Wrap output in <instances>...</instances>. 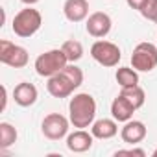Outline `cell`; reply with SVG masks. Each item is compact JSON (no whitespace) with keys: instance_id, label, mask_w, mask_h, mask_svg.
<instances>
[{"instance_id":"obj_1","label":"cell","mask_w":157,"mask_h":157,"mask_svg":"<svg viewBox=\"0 0 157 157\" xmlns=\"http://www.w3.org/2000/svg\"><path fill=\"white\" fill-rule=\"evenodd\" d=\"M82 83H83V70L76 65H67L61 72L48 78L46 91L54 98H68Z\"/></svg>"},{"instance_id":"obj_2","label":"cell","mask_w":157,"mask_h":157,"mask_svg":"<svg viewBox=\"0 0 157 157\" xmlns=\"http://www.w3.org/2000/svg\"><path fill=\"white\" fill-rule=\"evenodd\" d=\"M68 118L74 128H91L96 118V100L89 93H78L68 102Z\"/></svg>"},{"instance_id":"obj_3","label":"cell","mask_w":157,"mask_h":157,"mask_svg":"<svg viewBox=\"0 0 157 157\" xmlns=\"http://www.w3.org/2000/svg\"><path fill=\"white\" fill-rule=\"evenodd\" d=\"M67 65H68V59H67V56L61 48H52V50H46V52L39 54L35 63H33L35 72L41 78H46V80L50 76L61 72Z\"/></svg>"},{"instance_id":"obj_4","label":"cell","mask_w":157,"mask_h":157,"mask_svg":"<svg viewBox=\"0 0 157 157\" xmlns=\"http://www.w3.org/2000/svg\"><path fill=\"white\" fill-rule=\"evenodd\" d=\"M41 24H43V17L37 10H33L32 6L21 10L15 17H13V22H11V28H13V33L22 37V39H28L32 35H35L39 30H41Z\"/></svg>"},{"instance_id":"obj_5","label":"cell","mask_w":157,"mask_h":157,"mask_svg":"<svg viewBox=\"0 0 157 157\" xmlns=\"http://www.w3.org/2000/svg\"><path fill=\"white\" fill-rule=\"evenodd\" d=\"M91 57H93L98 65L111 68V67H117V65L120 63L122 52H120V48H118L115 43L98 39V41H94L93 46H91Z\"/></svg>"},{"instance_id":"obj_6","label":"cell","mask_w":157,"mask_h":157,"mask_svg":"<svg viewBox=\"0 0 157 157\" xmlns=\"http://www.w3.org/2000/svg\"><path fill=\"white\" fill-rule=\"evenodd\" d=\"M131 67L139 72H151L157 67V44L139 43L131 54Z\"/></svg>"},{"instance_id":"obj_7","label":"cell","mask_w":157,"mask_h":157,"mask_svg":"<svg viewBox=\"0 0 157 157\" xmlns=\"http://www.w3.org/2000/svg\"><path fill=\"white\" fill-rule=\"evenodd\" d=\"M0 61L11 68H24L30 61V54L24 46L2 39L0 41Z\"/></svg>"},{"instance_id":"obj_8","label":"cell","mask_w":157,"mask_h":157,"mask_svg":"<svg viewBox=\"0 0 157 157\" xmlns=\"http://www.w3.org/2000/svg\"><path fill=\"white\" fill-rule=\"evenodd\" d=\"M68 128H70V118L63 117L61 113H50L41 122V131L50 140H61L63 137H67Z\"/></svg>"},{"instance_id":"obj_9","label":"cell","mask_w":157,"mask_h":157,"mask_svg":"<svg viewBox=\"0 0 157 157\" xmlns=\"http://www.w3.org/2000/svg\"><path fill=\"white\" fill-rule=\"evenodd\" d=\"M111 26H113V21L107 13L104 11H94L87 17V22H85V28H87V33L94 39H102L105 37L109 32H111Z\"/></svg>"},{"instance_id":"obj_10","label":"cell","mask_w":157,"mask_h":157,"mask_svg":"<svg viewBox=\"0 0 157 157\" xmlns=\"http://www.w3.org/2000/svg\"><path fill=\"white\" fill-rule=\"evenodd\" d=\"M93 144H94V135L85 129L78 128L76 131L67 135V148L72 153H85L93 148Z\"/></svg>"},{"instance_id":"obj_11","label":"cell","mask_w":157,"mask_h":157,"mask_svg":"<svg viewBox=\"0 0 157 157\" xmlns=\"http://www.w3.org/2000/svg\"><path fill=\"white\" fill-rule=\"evenodd\" d=\"M146 135H148L146 124L140 122V120H133V118L128 120V122H124V128L120 129V139L126 144H131V146L142 142L146 139Z\"/></svg>"},{"instance_id":"obj_12","label":"cell","mask_w":157,"mask_h":157,"mask_svg":"<svg viewBox=\"0 0 157 157\" xmlns=\"http://www.w3.org/2000/svg\"><path fill=\"white\" fill-rule=\"evenodd\" d=\"M63 15L70 22H82L89 17V2L87 0H65Z\"/></svg>"},{"instance_id":"obj_13","label":"cell","mask_w":157,"mask_h":157,"mask_svg":"<svg viewBox=\"0 0 157 157\" xmlns=\"http://www.w3.org/2000/svg\"><path fill=\"white\" fill-rule=\"evenodd\" d=\"M37 98H39V91H37V87H35L33 83H30V82H22V83H19V85L13 89V100H15V104L21 105V107H30V105H33V104L37 102Z\"/></svg>"},{"instance_id":"obj_14","label":"cell","mask_w":157,"mask_h":157,"mask_svg":"<svg viewBox=\"0 0 157 157\" xmlns=\"http://www.w3.org/2000/svg\"><path fill=\"white\" fill-rule=\"evenodd\" d=\"M91 133L94 135V139L107 140V139H113L118 133V124H117L115 118H100V120L93 122Z\"/></svg>"},{"instance_id":"obj_15","label":"cell","mask_w":157,"mask_h":157,"mask_svg":"<svg viewBox=\"0 0 157 157\" xmlns=\"http://www.w3.org/2000/svg\"><path fill=\"white\" fill-rule=\"evenodd\" d=\"M137 109L131 105L129 100H126L122 94H118L113 102H111V115L117 122H128L133 118V113Z\"/></svg>"},{"instance_id":"obj_16","label":"cell","mask_w":157,"mask_h":157,"mask_svg":"<svg viewBox=\"0 0 157 157\" xmlns=\"http://www.w3.org/2000/svg\"><path fill=\"white\" fill-rule=\"evenodd\" d=\"M115 80L120 87H133L139 85V70H135L133 67H120L117 68Z\"/></svg>"},{"instance_id":"obj_17","label":"cell","mask_w":157,"mask_h":157,"mask_svg":"<svg viewBox=\"0 0 157 157\" xmlns=\"http://www.w3.org/2000/svg\"><path fill=\"white\" fill-rule=\"evenodd\" d=\"M19 139V133L15 129V126H11L10 122H0V150H8L11 148Z\"/></svg>"},{"instance_id":"obj_18","label":"cell","mask_w":157,"mask_h":157,"mask_svg":"<svg viewBox=\"0 0 157 157\" xmlns=\"http://www.w3.org/2000/svg\"><path fill=\"white\" fill-rule=\"evenodd\" d=\"M120 94H122L126 100H129V102H131V105H133L135 109L142 107V105H144V102H146V93H144V89H142L140 85H133V87H122Z\"/></svg>"},{"instance_id":"obj_19","label":"cell","mask_w":157,"mask_h":157,"mask_svg":"<svg viewBox=\"0 0 157 157\" xmlns=\"http://www.w3.org/2000/svg\"><path fill=\"white\" fill-rule=\"evenodd\" d=\"M61 50L65 52L68 63H76V61H80L83 57V44L80 41H76V39H68L61 44Z\"/></svg>"},{"instance_id":"obj_20","label":"cell","mask_w":157,"mask_h":157,"mask_svg":"<svg viewBox=\"0 0 157 157\" xmlns=\"http://www.w3.org/2000/svg\"><path fill=\"white\" fill-rule=\"evenodd\" d=\"M146 21H151L155 22L157 21V0H146V2L142 4L140 11H139Z\"/></svg>"},{"instance_id":"obj_21","label":"cell","mask_w":157,"mask_h":157,"mask_svg":"<svg viewBox=\"0 0 157 157\" xmlns=\"http://www.w3.org/2000/svg\"><path fill=\"white\" fill-rule=\"evenodd\" d=\"M115 155H137V157H146V151L142 148H129V150H117Z\"/></svg>"},{"instance_id":"obj_22","label":"cell","mask_w":157,"mask_h":157,"mask_svg":"<svg viewBox=\"0 0 157 157\" xmlns=\"http://www.w3.org/2000/svg\"><path fill=\"white\" fill-rule=\"evenodd\" d=\"M144 2H146V0H126V4H128L131 10H137V11H140V8H142Z\"/></svg>"},{"instance_id":"obj_23","label":"cell","mask_w":157,"mask_h":157,"mask_svg":"<svg viewBox=\"0 0 157 157\" xmlns=\"http://www.w3.org/2000/svg\"><path fill=\"white\" fill-rule=\"evenodd\" d=\"M6 105H8V89H6V85H2V107L0 109H6Z\"/></svg>"},{"instance_id":"obj_24","label":"cell","mask_w":157,"mask_h":157,"mask_svg":"<svg viewBox=\"0 0 157 157\" xmlns=\"http://www.w3.org/2000/svg\"><path fill=\"white\" fill-rule=\"evenodd\" d=\"M22 4H26V6H33V4H37L39 0H21Z\"/></svg>"},{"instance_id":"obj_25","label":"cell","mask_w":157,"mask_h":157,"mask_svg":"<svg viewBox=\"0 0 157 157\" xmlns=\"http://www.w3.org/2000/svg\"><path fill=\"white\" fill-rule=\"evenodd\" d=\"M151 155H153V157H157V148L153 150V153H151Z\"/></svg>"},{"instance_id":"obj_26","label":"cell","mask_w":157,"mask_h":157,"mask_svg":"<svg viewBox=\"0 0 157 157\" xmlns=\"http://www.w3.org/2000/svg\"><path fill=\"white\" fill-rule=\"evenodd\" d=\"M155 24H157V21H155Z\"/></svg>"}]
</instances>
